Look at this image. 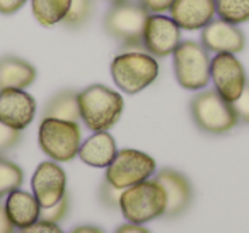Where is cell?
Segmentation results:
<instances>
[{"label": "cell", "mask_w": 249, "mask_h": 233, "mask_svg": "<svg viewBox=\"0 0 249 233\" xmlns=\"http://www.w3.org/2000/svg\"><path fill=\"white\" fill-rule=\"evenodd\" d=\"M79 109L87 130L92 133L107 131L120 121L124 100L116 90L103 83H94L79 92Z\"/></svg>", "instance_id": "obj_1"}, {"label": "cell", "mask_w": 249, "mask_h": 233, "mask_svg": "<svg viewBox=\"0 0 249 233\" xmlns=\"http://www.w3.org/2000/svg\"><path fill=\"white\" fill-rule=\"evenodd\" d=\"M111 77L121 92L135 96L156 82L159 77V63L150 53H120L111 62Z\"/></svg>", "instance_id": "obj_2"}, {"label": "cell", "mask_w": 249, "mask_h": 233, "mask_svg": "<svg viewBox=\"0 0 249 233\" xmlns=\"http://www.w3.org/2000/svg\"><path fill=\"white\" fill-rule=\"evenodd\" d=\"M167 198L162 185L154 179L124 189L120 198V211L128 223L143 225L164 216Z\"/></svg>", "instance_id": "obj_3"}, {"label": "cell", "mask_w": 249, "mask_h": 233, "mask_svg": "<svg viewBox=\"0 0 249 233\" xmlns=\"http://www.w3.org/2000/svg\"><path fill=\"white\" fill-rule=\"evenodd\" d=\"M190 113L198 130L208 134H225L239 123L232 104L215 89L198 92L190 102Z\"/></svg>", "instance_id": "obj_4"}, {"label": "cell", "mask_w": 249, "mask_h": 233, "mask_svg": "<svg viewBox=\"0 0 249 233\" xmlns=\"http://www.w3.org/2000/svg\"><path fill=\"white\" fill-rule=\"evenodd\" d=\"M39 148L53 162H70L79 155L82 130L77 121L43 117L38 131Z\"/></svg>", "instance_id": "obj_5"}, {"label": "cell", "mask_w": 249, "mask_h": 233, "mask_svg": "<svg viewBox=\"0 0 249 233\" xmlns=\"http://www.w3.org/2000/svg\"><path fill=\"white\" fill-rule=\"evenodd\" d=\"M174 58L176 80L186 90H201L210 82V56L201 43L181 41Z\"/></svg>", "instance_id": "obj_6"}, {"label": "cell", "mask_w": 249, "mask_h": 233, "mask_svg": "<svg viewBox=\"0 0 249 233\" xmlns=\"http://www.w3.org/2000/svg\"><path fill=\"white\" fill-rule=\"evenodd\" d=\"M156 160L145 151L124 148V150H118L116 157L106 167L104 179L114 187L124 191L150 179L156 174Z\"/></svg>", "instance_id": "obj_7"}, {"label": "cell", "mask_w": 249, "mask_h": 233, "mask_svg": "<svg viewBox=\"0 0 249 233\" xmlns=\"http://www.w3.org/2000/svg\"><path fill=\"white\" fill-rule=\"evenodd\" d=\"M149 12L135 2L124 0L114 4L104 17V29L114 39L130 46H142V36L145 29Z\"/></svg>", "instance_id": "obj_8"}, {"label": "cell", "mask_w": 249, "mask_h": 233, "mask_svg": "<svg viewBox=\"0 0 249 233\" xmlns=\"http://www.w3.org/2000/svg\"><path fill=\"white\" fill-rule=\"evenodd\" d=\"M210 80L227 102H234L241 96L248 77L237 56L232 53H217L210 63Z\"/></svg>", "instance_id": "obj_9"}, {"label": "cell", "mask_w": 249, "mask_h": 233, "mask_svg": "<svg viewBox=\"0 0 249 233\" xmlns=\"http://www.w3.org/2000/svg\"><path fill=\"white\" fill-rule=\"evenodd\" d=\"M181 43V28L173 17L162 14H150L142 36V46L156 58L173 55Z\"/></svg>", "instance_id": "obj_10"}, {"label": "cell", "mask_w": 249, "mask_h": 233, "mask_svg": "<svg viewBox=\"0 0 249 233\" xmlns=\"http://www.w3.org/2000/svg\"><path fill=\"white\" fill-rule=\"evenodd\" d=\"M31 189L41 208H50L56 204L67 194L65 170L60 167L58 162H41L33 174Z\"/></svg>", "instance_id": "obj_11"}, {"label": "cell", "mask_w": 249, "mask_h": 233, "mask_svg": "<svg viewBox=\"0 0 249 233\" xmlns=\"http://www.w3.org/2000/svg\"><path fill=\"white\" fill-rule=\"evenodd\" d=\"M38 104L26 89L0 90V121L16 130H26L36 116Z\"/></svg>", "instance_id": "obj_12"}, {"label": "cell", "mask_w": 249, "mask_h": 233, "mask_svg": "<svg viewBox=\"0 0 249 233\" xmlns=\"http://www.w3.org/2000/svg\"><path fill=\"white\" fill-rule=\"evenodd\" d=\"M156 181L162 185L167 198V206L164 216L166 218H178L184 215L193 202V185L190 179L179 170L174 168H162L157 172Z\"/></svg>", "instance_id": "obj_13"}, {"label": "cell", "mask_w": 249, "mask_h": 233, "mask_svg": "<svg viewBox=\"0 0 249 233\" xmlns=\"http://www.w3.org/2000/svg\"><path fill=\"white\" fill-rule=\"evenodd\" d=\"M201 45L207 51L212 53H232L237 55L244 50L246 38L244 33L235 24L217 19L201 29Z\"/></svg>", "instance_id": "obj_14"}, {"label": "cell", "mask_w": 249, "mask_h": 233, "mask_svg": "<svg viewBox=\"0 0 249 233\" xmlns=\"http://www.w3.org/2000/svg\"><path fill=\"white\" fill-rule=\"evenodd\" d=\"M215 14V0H174L171 7V17L186 31L203 29L213 21Z\"/></svg>", "instance_id": "obj_15"}, {"label": "cell", "mask_w": 249, "mask_h": 233, "mask_svg": "<svg viewBox=\"0 0 249 233\" xmlns=\"http://www.w3.org/2000/svg\"><path fill=\"white\" fill-rule=\"evenodd\" d=\"M5 213L14 228H28L41 216V204L33 192L16 189L5 198Z\"/></svg>", "instance_id": "obj_16"}, {"label": "cell", "mask_w": 249, "mask_h": 233, "mask_svg": "<svg viewBox=\"0 0 249 233\" xmlns=\"http://www.w3.org/2000/svg\"><path fill=\"white\" fill-rule=\"evenodd\" d=\"M116 141L111 136V133L97 131L92 136L82 141L77 157L86 165H90V167L96 168H106L113 162V158L116 157Z\"/></svg>", "instance_id": "obj_17"}, {"label": "cell", "mask_w": 249, "mask_h": 233, "mask_svg": "<svg viewBox=\"0 0 249 233\" xmlns=\"http://www.w3.org/2000/svg\"><path fill=\"white\" fill-rule=\"evenodd\" d=\"M38 77L36 68L19 56L0 58V90L4 89H28Z\"/></svg>", "instance_id": "obj_18"}, {"label": "cell", "mask_w": 249, "mask_h": 233, "mask_svg": "<svg viewBox=\"0 0 249 233\" xmlns=\"http://www.w3.org/2000/svg\"><path fill=\"white\" fill-rule=\"evenodd\" d=\"M43 117H55V119L77 121L79 123V92H75V90H60V92H56L46 102Z\"/></svg>", "instance_id": "obj_19"}, {"label": "cell", "mask_w": 249, "mask_h": 233, "mask_svg": "<svg viewBox=\"0 0 249 233\" xmlns=\"http://www.w3.org/2000/svg\"><path fill=\"white\" fill-rule=\"evenodd\" d=\"M70 4L72 0H31L33 16L43 28H53L63 21Z\"/></svg>", "instance_id": "obj_20"}, {"label": "cell", "mask_w": 249, "mask_h": 233, "mask_svg": "<svg viewBox=\"0 0 249 233\" xmlns=\"http://www.w3.org/2000/svg\"><path fill=\"white\" fill-rule=\"evenodd\" d=\"M22 182H24L22 168L0 155V199L7 198L16 189H21Z\"/></svg>", "instance_id": "obj_21"}, {"label": "cell", "mask_w": 249, "mask_h": 233, "mask_svg": "<svg viewBox=\"0 0 249 233\" xmlns=\"http://www.w3.org/2000/svg\"><path fill=\"white\" fill-rule=\"evenodd\" d=\"M215 11L218 19L235 26L242 24L249 21V0H215Z\"/></svg>", "instance_id": "obj_22"}, {"label": "cell", "mask_w": 249, "mask_h": 233, "mask_svg": "<svg viewBox=\"0 0 249 233\" xmlns=\"http://www.w3.org/2000/svg\"><path fill=\"white\" fill-rule=\"evenodd\" d=\"M92 0H72L67 16L63 17L62 24L65 28H82L92 16Z\"/></svg>", "instance_id": "obj_23"}, {"label": "cell", "mask_w": 249, "mask_h": 233, "mask_svg": "<svg viewBox=\"0 0 249 233\" xmlns=\"http://www.w3.org/2000/svg\"><path fill=\"white\" fill-rule=\"evenodd\" d=\"M69 211H70V194L67 192L56 204L50 206V208H41V216L39 218L52 223H60L62 219L67 218Z\"/></svg>", "instance_id": "obj_24"}, {"label": "cell", "mask_w": 249, "mask_h": 233, "mask_svg": "<svg viewBox=\"0 0 249 233\" xmlns=\"http://www.w3.org/2000/svg\"><path fill=\"white\" fill-rule=\"evenodd\" d=\"M121 189L114 187L113 184H109V182L104 179L103 182H101L99 185V201L101 204L104 206V208L111 209V211H116V209H120V198H121Z\"/></svg>", "instance_id": "obj_25"}, {"label": "cell", "mask_w": 249, "mask_h": 233, "mask_svg": "<svg viewBox=\"0 0 249 233\" xmlns=\"http://www.w3.org/2000/svg\"><path fill=\"white\" fill-rule=\"evenodd\" d=\"M22 138V131L11 128L9 124L0 121V155L7 153L14 147H18Z\"/></svg>", "instance_id": "obj_26"}, {"label": "cell", "mask_w": 249, "mask_h": 233, "mask_svg": "<svg viewBox=\"0 0 249 233\" xmlns=\"http://www.w3.org/2000/svg\"><path fill=\"white\" fill-rule=\"evenodd\" d=\"M231 104H232V107H234L235 114H237V119L246 124H249V80L246 82L241 96Z\"/></svg>", "instance_id": "obj_27"}, {"label": "cell", "mask_w": 249, "mask_h": 233, "mask_svg": "<svg viewBox=\"0 0 249 233\" xmlns=\"http://www.w3.org/2000/svg\"><path fill=\"white\" fill-rule=\"evenodd\" d=\"M19 233H65L62 228L58 226V223H52L46 221V219L39 218L36 223H33L28 228H21Z\"/></svg>", "instance_id": "obj_28"}, {"label": "cell", "mask_w": 249, "mask_h": 233, "mask_svg": "<svg viewBox=\"0 0 249 233\" xmlns=\"http://www.w3.org/2000/svg\"><path fill=\"white\" fill-rule=\"evenodd\" d=\"M174 0H140V5L145 9L149 14H162L171 11Z\"/></svg>", "instance_id": "obj_29"}, {"label": "cell", "mask_w": 249, "mask_h": 233, "mask_svg": "<svg viewBox=\"0 0 249 233\" xmlns=\"http://www.w3.org/2000/svg\"><path fill=\"white\" fill-rule=\"evenodd\" d=\"M28 0H0V14L12 16L26 5Z\"/></svg>", "instance_id": "obj_30"}, {"label": "cell", "mask_w": 249, "mask_h": 233, "mask_svg": "<svg viewBox=\"0 0 249 233\" xmlns=\"http://www.w3.org/2000/svg\"><path fill=\"white\" fill-rule=\"evenodd\" d=\"M0 233H14V225L5 213V206L0 202Z\"/></svg>", "instance_id": "obj_31"}, {"label": "cell", "mask_w": 249, "mask_h": 233, "mask_svg": "<svg viewBox=\"0 0 249 233\" xmlns=\"http://www.w3.org/2000/svg\"><path fill=\"white\" fill-rule=\"evenodd\" d=\"M114 233H152L149 228H145L143 225H137V223H126L116 228Z\"/></svg>", "instance_id": "obj_32"}, {"label": "cell", "mask_w": 249, "mask_h": 233, "mask_svg": "<svg viewBox=\"0 0 249 233\" xmlns=\"http://www.w3.org/2000/svg\"><path fill=\"white\" fill-rule=\"evenodd\" d=\"M70 233H104V232L94 225H79L73 230H70Z\"/></svg>", "instance_id": "obj_33"}, {"label": "cell", "mask_w": 249, "mask_h": 233, "mask_svg": "<svg viewBox=\"0 0 249 233\" xmlns=\"http://www.w3.org/2000/svg\"><path fill=\"white\" fill-rule=\"evenodd\" d=\"M109 2H111V4H121V2H124V0H109Z\"/></svg>", "instance_id": "obj_34"}]
</instances>
